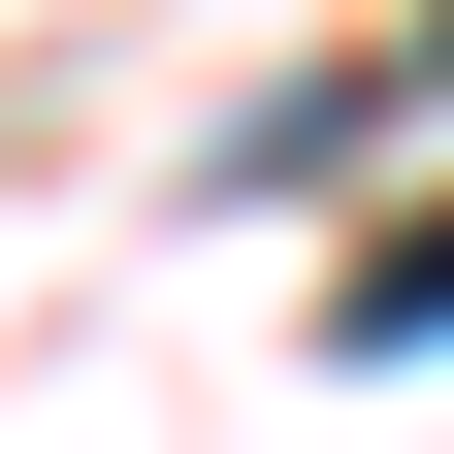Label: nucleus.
<instances>
[{"mask_svg": "<svg viewBox=\"0 0 454 454\" xmlns=\"http://www.w3.org/2000/svg\"><path fill=\"white\" fill-rule=\"evenodd\" d=\"M325 325H357V357H454V195H422V227H357V293H325Z\"/></svg>", "mask_w": 454, "mask_h": 454, "instance_id": "f257e3e1", "label": "nucleus"}, {"mask_svg": "<svg viewBox=\"0 0 454 454\" xmlns=\"http://www.w3.org/2000/svg\"><path fill=\"white\" fill-rule=\"evenodd\" d=\"M422 66H454V0H422Z\"/></svg>", "mask_w": 454, "mask_h": 454, "instance_id": "f03ea898", "label": "nucleus"}]
</instances>
